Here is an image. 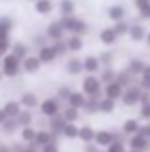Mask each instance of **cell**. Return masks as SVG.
I'll return each instance as SVG.
<instances>
[{"label":"cell","instance_id":"cell-1","mask_svg":"<svg viewBox=\"0 0 150 152\" xmlns=\"http://www.w3.org/2000/svg\"><path fill=\"white\" fill-rule=\"evenodd\" d=\"M81 88L85 92L87 97H95V99H101L104 96V85L103 81L99 80V76L95 75H88L83 78L81 81Z\"/></svg>","mask_w":150,"mask_h":152},{"label":"cell","instance_id":"cell-2","mask_svg":"<svg viewBox=\"0 0 150 152\" xmlns=\"http://www.w3.org/2000/svg\"><path fill=\"white\" fill-rule=\"evenodd\" d=\"M140 97H141V87L140 83H134L124 90V96L120 101L125 108H134V106H140Z\"/></svg>","mask_w":150,"mask_h":152},{"label":"cell","instance_id":"cell-3","mask_svg":"<svg viewBox=\"0 0 150 152\" xmlns=\"http://www.w3.org/2000/svg\"><path fill=\"white\" fill-rule=\"evenodd\" d=\"M2 69H4V75L9 76V78L16 76L18 75V71H20V58H18L14 53L5 55L4 60H2Z\"/></svg>","mask_w":150,"mask_h":152},{"label":"cell","instance_id":"cell-4","mask_svg":"<svg viewBox=\"0 0 150 152\" xmlns=\"http://www.w3.org/2000/svg\"><path fill=\"white\" fill-rule=\"evenodd\" d=\"M127 147L133 151H140V152H149L150 151V140H147L143 134L136 133L133 136L127 138Z\"/></svg>","mask_w":150,"mask_h":152},{"label":"cell","instance_id":"cell-5","mask_svg":"<svg viewBox=\"0 0 150 152\" xmlns=\"http://www.w3.org/2000/svg\"><path fill=\"white\" fill-rule=\"evenodd\" d=\"M140 129H141V120L138 118V117H129V118H125L124 122H122V127H120V131L129 138V136H133V134H136V133H140Z\"/></svg>","mask_w":150,"mask_h":152},{"label":"cell","instance_id":"cell-6","mask_svg":"<svg viewBox=\"0 0 150 152\" xmlns=\"http://www.w3.org/2000/svg\"><path fill=\"white\" fill-rule=\"evenodd\" d=\"M147 27L143 23H131V28H129V39L133 42H143L147 39Z\"/></svg>","mask_w":150,"mask_h":152},{"label":"cell","instance_id":"cell-7","mask_svg":"<svg viewBox=\"0 0 150 152\" xmlns=\"http://www.w3.org/2000/svg\"><path fill=\"white\" fill-rule=\"evenodd\" d=\"M83 69H85L87 75H97V73L103 69L99 57H95V55H87V57L83 58Z\"/></svg>","mask_w":150,"mask_h":152},{"label":"cell","instance_id":"cell-8","mask_svg":"<svg viewBox=\"0 0 150 152\" xmlns=\"http://www.w3.org/2000/svg\"><path fill=\"white\" fill-rule=\"evenodd\" d=\"M41 113L46 115V117H55V115L60 113V104L57 99L50 97V99H44L41 103Z\"/></svg>","mask_w":150,"mask_h":152},{"label":"cell","instance_id":"cell-9","mask_svg":"<svg viewBox=\"0 0 150 152\" xmlns=\"http://www.w3.org/2000/svg\"><path fill=\"white\" fill-rule=\"evenodd\" d=\"M124 87L115 80L111 83H108V85H104V96L106 97H110V99H115V101H120L122 99V96H124Z\"/></svg>","mask_w":150,"mask_h":152},{"label":"cell","instance_id":"cell-10","mask_svg":"<svg viewBox=\"0 0 150 152\" xmlns=\"http://www.w3.org/2000/svg\"><path fill=\"white\" fill-rule=\"evenodd\" d=\"M117 81H118L124 88H127V87L138 83V78L133 75L127 67H124V69H118V71H117Z\"/></svg>","mask_w":150,"mask_h":152},{"label":"cell","instance_id":"cell-11","mask_svg":"<svg viewBox=\"0 0 150 152\" xmlns=\"http://www.w3.org/2000/svg\"><path fill=\"white\" fill-rule=\"evenodd\" d=\"M99 41L104 44V46H115L118 42V34L115 32L113 27H106L99 32Z\"/></svg>","mask_w":150,"mask_h":152},{"label":"cell","instance_id":"cell-12","mask_svg":"<svg viewBox=\"0 0 150 152\" xmlns=\"http://www.w3.org/2000/svg\"><path fill=\"white\" fill-rule=\"evenodd\" d=\"M125 16H127V11H125L124 5H120V4H113V5L108 7V18L111 20L113 23L125 20Z\"/></svg>","mask_w":150,"mask_h":152},{"label":"cell","instance_id":"cell-13","mask_svg":"<svg viewBox=\"0 0 150 152\" xmlns=\"http://www.w3.org/2000/svg\"><path fill=\"white\" fill-rule=\"evenodd\" d=\"M147 64H149V62H145L143 58H140V57H133V58H129V62H127V69L136 76V78H140L141 73H143V69L147 67Z\"/></svg>","mask_w":150,"mask_h":152},{"label":"cell","instance_id":"cell-14","mask_svg":"<svg viewBox=\"0 0 150 152\" xmlns=\"http://www.w3.org/2000/svg\"><path fill=\"white\" fill-rule=\"evenodd\" d=\"M64 27H62V23L60 21H53V23H50L48 25V28H46V36L51 39V41H60V39L64 37Z\"/></svg>","mask_w":150,"mask_h":152},{"label":"cell","instance_id":"cell-15","mask_svg":"<svg viewBox=\"0 0 150 152\" xmlns=\"http://www.w3.org/2000/svg\"><path fill=\"white\" fill-rule=\"evenodd\" d=\"M37 57L41 58L42 64H51L58 55H57V51H55V48H53V44H51V46H41Z\"/></svg>","mask_w":150,"mask_h":152},{"label":"cell","instance_id":"cell-16","mask_svg":"<svg viewBox=\"0 0 150 152\" xmlns=\"http://www.w3.org/2000/svg\"><path fill=\"white\" fill-rule=\"evenodd\" d=\"M66 124H67V122H66V118H64V115L62 113L55 115V117H50V127H51V133H53L55 136L62 134Z\"/></svg>","mask_w":150,"mask_h":152},{"label":"cell","instance_id":"cell-17","mask_svg":"<svg viewBox=\"0 0 150 152\" xmlns=\"http://www.w3.org/2000/svg\"><path fill=\"white\" fill-rule=\"evenodd\" d=\"M117 110V101L115 99H110L106 96H103L99 99V113H104V115H110Z\"/></svg>","mask_w":150,"mask_h":152},{"label":"cell","instance_id":"cell-18","mask_svg":"<svg viewBox=\"0 0 150 152\" xmlns=\"http://www.w3.org/2000/svg\"><path fill=\"white\" fill-rule=\"evenodd\" d=\"M95 129L92 126H81L79 127V134H78V140H81L83 143H92L95 140Z\"/></svg>","mask_w":150,"mask_h":152},{"label":"cell","instance_id":"cell-19","mask_svg":"<svg viewBox=\"0 0 150 152\" xmlns=\"http://www.w3.org/2000/svg\"><path fill=\"white\" fill-rule=\"evenodd\" d=\"M66 69H67V73L69 75H79V73H83L85 69H83V60L81 58H78V57H73V58H69L67 60V64H66Z\"/></svg>","mask_w":150,"mask_h":152},{"label":"cell","instance_id":"cell-20","mask_svg":"<svg viewBox=\"0 0 150 152\" xmlns=\"http://www.w3.org/2000/svg\"><path fill=\"white\" fill-rule=\"evenodd\" d=\"M41 58L39 57H27L25 60H23V69L27 71V73H37L39 69H41Z\"/></svg>","mask_w":150,"mask_h":152},{"label":"cell","instance_id":"cell-21","mask_svg":"<svg viewBox=\"0 0 150 152\" xmlns=\"http://www.w3.org/2000/svg\"><path fill=\"white\" fill-rule=\"evenodd\" d=\"M85 103H87L85 92H73L71 97H69V101H67L69 106H74V108H78V110H81V108L85 106Z\"/></svg>","mask_w":150,"mask_h":152},{"label":"cell","instance_id":"cell-22","mask_svg":"<svg viewBox=\"0 0 150 152\" xmlns=\"http://www.w3.org/2000/svg\"><path fill=\"white\" fill-rule=\"evenodd\" d=\"M99 80L103 81V85H108V83H111L117 80V69H113L111 67H103L101 71H99Z\"/></svg>","mask_w":150,"mask_h":152},{"label":"cell","instance_id":"cell-23","mask_svg":"<svg viewBox=\"0 0 150 152\" xmlns=\"http://www.w3.org/2000/svg\"><path fill=\"white\" fill-rule=\"evenodd\" d=\"M50 142H57V136L51 131H37V134H36V143L37 145H48Z\"/></svg>","mask_w":150,"mask_h":152},{"label":"cell","instance_id":"cell-24","mask_svg":"<svg viewBox=\"0 0 150 152\" xmlns=\"http://www.w3.org/2000/svg\"><path fill=\"white\" fill-rule=\"evenodd\" d=\"M79 134V127L76 126V122H67L64 126V131H62V136H66L67 140H76Z\"/></svg>","mask_w":150,"mask_h":152},{"label":"cell","instance_id":"cell-25","mask_svg":"<svg viewBox=\"0 0 150 152\" xmlns=\"http://www.w3.org/2000/svg\"><path fill=\"white\" fill-rule=\"evenodd\" d=\"M81 110L88 115L99 113V99H95V97H87V103H85V106H83Z\"/></svg>","mask_w":150,"mask_h":152},{"label":"cell","instance_id":"cell-26","mask_svg":"<svg viewBox=\"0 0 150 152\" xmlns=\"http://www.w3.org/2000/svg\"><path fill=\"white\" fill-rule=\"evenodd\" d=\"M4 110H5L7 117H18V115H20V112H21V103H16V101H7V103L4 104Z\"/></svg>","mask_w":150,"mask_h":152},{"label":"cell","instance_id":"cell-27","mask_svg":"<svg viewBox=\"0 0 150 152\" xmlns=\"http://www.w3.org/2000/svg\"><path fill=\"white\" fill-rule=\"evenodd\" d=\"M36 11L39 14H50L53 11V2L51 0H36Z\"/></svg>","mask_w":150,"mask_h":152},{"label":"cell","instance_id":"cell-28","mask_svg":"<svg viewBox=\"0 0 150 152\" xmlns=\"http://www.w3.org/2000/svg\"><path fill=\"white\" fill-rule=\"evenodd\" d=\"M67 48H69V51H81L83 50V39L81 36H71V37L67 39Z\"/></svg>","mask_w":150,"mask_h":152},{"label":"cell","instance_id":"cell-29","mask_svg":"<svg viewBox=\"0 0 150 152\" xmlns=\"http://www.w3.org/2000/svg\"><path fill=\"white\" fill-rule=\"evenodd\" d=\"M138 83H140L141 90H149L150 92V64H147V67L143 69L141 76L138 78Z\"/></svg>","mask_w":150,"mask_h":152},{"label":"cell","instance_id":"cell-30","mask_svg":"<svg viewBox=\"0 0 150 152\" xmlns=\"http://www.w3.org/2000/svg\"><path fill=\"white\" fill-rule=\"evenodd\" d=\"M87 32H88V25H87L83 20L76 18L74 23H73V28H71V34H74V36H83V34H87Z\"/></svg>","mask_w":150,"mask_h":152},{"label":"cell","instance_id":"cell-31","mask_svg":"<svg viewBox=\"0 0 150 152\" xmlns=\"http://www.w3.org/2000/svg\"><path fill=\"white\" fill-rule=\"evenodd\" d=\"M12 28V21L9 18H0V39H9V32Z\"/></svg>","mask_w":150,"mask_h":152},{"label":"cell","instance_id":"cell-32","mask_svg":"<svg viewBox=\"0 0 150 152\" xmlns=\"http://www.w3.org/2000/svg\"><path fill=\"white\" fill-rule=\"evenodd\" d=\"M113 28H115V32L118 34V37H124V36H129L131 23H129V21H125V20H122V21L113 23Z\"/></svg>","mask_w":150,"mask_h":152},{"label":"cell","instance_id":"cell-33","mask_svg":"<svg viewBox=\"0 0 150 152\" xmlns=\"http://www.w3.org/2000/svg\"><path fill=\"white\" fill-rule=\"evenodd\" d=\"M20 103H21L23 106H27V108H34V106H37V96L32 94V92H25V94L20 97Z\"/></svg>","mask_w":150,"mask_h":152},{"label":"cell","instance_id":"cell-34","mask_svg":"<svg viewBox=\"0 0 150 152\" xmlns=\"http://www.w3.org/2000/svg\"><path fill=\"white\" fill-rule=\"evenodd\" d=\"M76 11V4L73 0H62L60 2V12H62V16H71V14H74Z\"/></svg>","mask_w":150,"mask_h":152},{"label":"cell","instance_id":"cell-35","mask_svg":"<svg viewBox=\"0 0 150 152\" xmlns=\"http://www.w3.org/2000/svg\"><path fill=\"white\" fill-rule=\"evenodd\" d=\"M62 115H64L66 122H76V120L79 118V110L74 108V106H67V108L62 112Z\"/></svg>","mask_w":150,"mask_h":152},{"label":"cell","instance_id":"cell-36","mask_svg":"<svg viewBox=\"0 0 150 152\" xmlns=\"http://www.w3.org/2000/svg\"><path fill=\"white\" fill-rule=\"evenodd\" d=\"M99 60H101V66L103 67H111L113 62H115V55H113L111 51H103L99 55Z\"/></svg>","mask_w":150,"mask_h":152},{"label":"cell","instance_id":"cell-37","mask_svg":"<svg viewBox=\"0 0 150 152\" xmlns=\"http://www.w3.org/2000/svg\"><path fill=\"white\" fill-rule=\"evenodd\" d=\"M16 126H20V124H18V120H14V117H9V118L2 124V129H4V133L12 134V133L16 131Z\"/></svg>","mask_w":150,"mask_h":152},{"label":"cell","instance_id":"cell-38","mask_svg":"<svg viewBox=\"0 0 150 152\" xmlns=\"http://www.w3.org/2000/svg\"><path fill=\"white\" fill-rule=\"evenodd\" d=\"M36 131L28 126V127H23V131H21V140L23 142H27V143H34L36 142Z\"/></svg>","mask_w":150,"mask_h":152},{"label":"cell","instance_id":"cell-39","mask_svg":"<svg viewBox=\"0 0 150 152\" xmlns=\"http://www.w3.org/2000/svg\"><path fill=\"white\" fill-rule=\"evenodd\" d=\"M53 48H55V51H57L58 57H62V55H66V53L69 51V48H67V41H64V39H60V41H53Z\"/></svg>","mask_w":150,"mask_h":152},{"label":"cell","instance_id":"cell-40","mask_svg":"<svg viewBox=\"0 0 150 152\" xmlns=\"http://www.w3.org/2000/svg\"><path fill=\"white\" fill-rule=\"evenodd\" d=\"M129 151V147H127V143L125 142H120V140H117V142H113L111 145L106 149V152H127Z\"/></svg>","mask_w":150,"mask_h":152},{"label":"cell","instance_id":"cell-41","mask_svg":"<svg viewBox=\"0 0 150 152\" xmlns=\"http://www.w3.org/2000/svg\"><path fill=\"white\" fill-rule=\"evenodd\" d=\"M138 118H140L141 122H150V103L149 104H140Z\"/></svg>","mask_w":150,"mask_h":152},{"label":"cell","instance_id":"cell-42","mask_svg":"<svg viewBox=\"0 0 150 152\" xmlns=\"http://www.w3.org/2000/svg\"><path fill=\"white\" fill-rule=\"evenodd\" d=\"M16 120H18L20 126L28 127V126L32 124V113H30V112H20V115L16 117Z\"/></svg>","mask_w":150,"mask_h":152},{"label":"cell","instance_id":"cell-43","mask_svg":"<svg viewBox=\"0 0 150 152\" xmlns=\"http://www.w3.org/2000/svg\"><path fill=\"white\" fill-rule=\"evenodd\" d=\"M27 46L25 44H21V42H18V44H14V48H12V53L21 60V58H27Z\"/></svg>","mask_w":150,"mask_h":152},{"label":"cell","instance_id":"cell-44","mask_svg":"<svg viewBox=\"0 0 150 152\" xmlns=\"http://www.w3.org/2000/svg\"><path fill=\"white\" fill-rule=\"evenodd\" d=\"M73 92H74V90H71L69 87H66V85H64V87H60V88L57 90V97H58V99H62V101H69V97H71V94H73Z\"/></svg>","mask_w":150,"mask_h":152},{"label":"cell","instance_id":"cell-45","mask_svg":"<svg viewBox=\"0 0 150 152\" xmlns=\"http://www.w3.org/2000/svg\"><path fill=\"white\" fill-rule=\"evenodd\" d=\"M138 12H140V18L145 21V20H150V4H147L145 7H141V9H138Z\"/></svg>","mask_w":150,"mask_h":152},{"label":"cell","instance_id":"cell-46","mask_svg":"<svg viewBox=\"0 0 150 152\" xmlns=\"http://www.w3.org/2000/svg\"><path fill=\"white\" fill-rule=\"evenodd\" d=\"M41 152H58V145H57V142H50L48 145H42V151Z\"/></svg>","mask_w":150,"mask_h":152},{"label":"cell","instance_id":"cell-47","mask_svg":"<svg viewBox=\"0 0 150 152\" xmlns=\"http://www.w3.org/2000/svg\"><path fill=\"white\" fill-rule=\"evenodd\" d=\"M140 134H143V136H145L147 140H150V122H143V124H141Z\"/></svg>","mask_w":150,"mask_h":152},{"label":"cell","instance_id":"cell-48","mask_svg":"<svg viewBox=\"0 0 150 152\" xmlns=\"http://www.w3.org/2000/svg\"><path fill=\"white\" fill-rule=\"evenodd\" d=\"M9 51V39H0V55H7Z\"/></svg>","mask_w":150,"mask_h":152},{"label":"cell","instance_id":"cell-49","mask_svg":"<svg viewBox=\"0 0 150 152\" xmlns=\"http://www.w3.org/2000/svg\"><path fill=\"white\" fill-rule=\"evenodd\" d=\"M101 151V147L95 143V142H92V143H85V152H99Z\"/></svg>","mask_w":150,"mask_h":152},{"label":"cell","instance_id":"cell-50","mask_svg":"<svg viewBox=\"0 0 150 152\" xmlns=\"http://www.w3.org/2000/svg\"><path fill=\"white\" fill-rule=\"evenodd\" d=\"M149 103H150V92H149V90H141L140 104H149Z\"/></svg>","mask_w":150,"mask_h":152},{"label":"cell","instance_id":"cell-51","mask_svg":"<svg viewBox=\"0 0 150 152\" xmlns=\"http://www.w3.org/2000/svg\"><path fill=\"white\" fill-rule=\"evenodd\" d=\"M147 4H150V0H134V7H136V9H141V7H145Z\"/></svg>","mask_w":150,"mask_h":152},{"label":"cell","instance_id":"cell-52","mask_svg":"<svg viewBox=\"0 0 150 152\" xmlns=\"http://www.w3.org/2000/svg\"><path fill=\"white\" fill-rule=\"evenodd\" d=\"M7 118H9V117H7V113H5V110H4V108H0V124H4Z\"/></svg>","mask_w":150,"mask_h":152},{"label":"cell","instance_id":"cell-53","mask_svg":"<svg viewBox=\"0 0 150 152\" xmlns=\"http://www.w3.org/2000/svg\"><path fill=\"white\" fill-rule=\"evenodd\" d=\"M0 152H11V149L7 145H0Z\"/></svg>","mask_w":150,"mask_h":152},{"label":"cell","instance_id":"cell-54","mask_svg":"<svg viewBox=\"0 0 150 152\" xmlns=\"http://www.w3.org/2000/svg\"><path fill=\"white\" fill-rule=\"evenodd\" d=\"M145 42H147V46H150V30H149V34H147V39H145Z\"/></svg>","mask_w":150,"mask_h":152},{"label":"cell","instance_id":"cell-55","mask_svg":"<svg viewBox=\"0 0 150 152\" xmlns=\"http://www.w3.org/2000/svg\"><path fill=\"white\" fill-rule=\"evenodd\" d=\"M127 152H140V151H133V149H129V151H127Z\"/></svg>","mask_w":150,"mask_h":152},{"label":"cell","instance_id":"cell-56","mask_svg":"<svg viewBox=\"0 0 150 152\" xmlns=\"http://www.w3.org/2000/svg\"><path fill=\"white\" fill-rule=\"evenodd\" d=\"M0 81H2V73H0Z\"/></svg>","mask_w":150,"mask_h":152},{"label":"cell","instance_id":"cell-57","mask_svg":"<svg viewBox=\"0 0 150 152\" xmlns=\"http://www.w3.org/2000/svg\"><path fill=\"white\" fill-rule=\"evenodd\" d=\"M99 152H106V151H99Z\"/></svg>","mask_w":150,"mask_h":152},{"label":"cell","instance_id":"cell-58","mask_svg":"<svg viewBox=\"0 0 150 152\" xmlns=\"http://www.w3.org/2000/svg\"><path fill=\"white\" fill-rule=\"evenodd\" d=\"M0 66H2V62H0Z\"/></svg>","mask_w":150,"mask_h":152}]
</instances>
